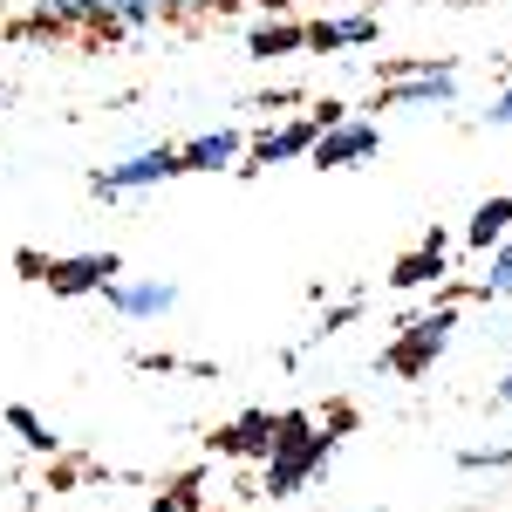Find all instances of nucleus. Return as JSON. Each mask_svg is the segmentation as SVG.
<instances>
[{"instance_id":"22","label":"nucleus","mask_w":512,"mask_h":512,"mask_svg":"<svg viewBox=\"0 0 512 512\" xmlns=\"http://www.w3.org/2000/svg\"><path fill=\"white\" fill-rule=\"evenodd\" d=\"M198 7H212V0H158V14H198Z\"/></svg>"},{"instance_id":"1","label":"nucleus","mask_w":512,"mask_h":512,"mask_svg":"<svg viewBox=\"0 0 512 512\" xmlns=\"http://www.w3.org/2000/svg\"><path fill=\"white\" fill-rule=\"evenodd\" d=\"M328 444H335V437L315 431L301 410H280V417H274V451H267V492H274V499L301 492V485H308V472L328 458Z\"/></svg>"},{"instance_id":"24","label":"nucleus","mask_w":512,"mask_h":512,"mask_svg":"<svg viewBox=\"0 0 512 512\" xmlns=\"http://www.w3.org/2000/svg\"><path fill=\"white\" fill-rule=\"evenodd\" d=\"M267 7H280V0H267Z\"/></svg>"},{"instance_id":"13","label":"nucleus","mask_w":512,"mask_h":512,"mask_svg":"<svg viewBox=\"0 0 512 512\" xmlns=\"http://www.w3.org/2000/svg\"><path fill=\"white\" fill-rule=\"evenodd\" d=\"M506 233H512V198L499 192V198H485V205L472 212V226H465V239H472L478 253H492V246H499Z\"/></svg>"},{"instance_id":"21","label":"nucleus","mask_w":512,"mask_h":512,"mask_svg":"<svg viewBox=\"0 0 512 512\" xmlns=\"http://www.w3.org/2000/svg\"><path fill=\"white\" fill-rule=\"evenodd\" d=\"M485 123H512V89H499V96H492V110H485Z\"/></svg>"},{"instance_id":"6","label":"nucleus","mask_w":512,"mask_h":512,"mask_svg":"<svg viewBox=\"0 0 512 512\" xmlns=\"http://www.w3.org/2000/svg\"><path fill=\"white\" fill-rule=\"evenodd\" d=\"M308 158L315 164H362L376 158V123H328V130H315V144H308Z\"/></svg>"},{"instance_id":"23","label":"nucleus","mask_w":512,"mask_h":512,"mask_svg":"<svg viewBox=\"0 0 512 512\" xmlns=\"http://www.w3.org/2000/svg\"><path fill=\"white\" fill-rule=\"evenodd\" d=\"M499 403H512V369H506V383H499Z\"/></svg>"},{"instance_id":"15","label":"nucleus","mask_w":512,"mask_h":512,"mask_svg":"<svg viewBox=\"0 0 512 512\" xmlns=\"http://www.w3.org/2000/svg\"><path fill=\"white\" fill-rule=\"evenodd\" d=\"M246 48L260 55V62H274V55H294V48H308V28H294V21H267V28H253Z\"/></svg>"},{"instance_id":"11","label":"nucleus","mask_w":512,"mask_h":512,"mask_svg":"<svg viewBox=\"0 0 512 512\" xmlns=\"http://www.w3.org/2000/svg\"><path fill=\"white\" fill-rule=\"evenodd\" d=\"M376 41V14H342V21H315L308 28V48L335 55V48H369Z\"/></svg>"},{"instance_id":"14","label":"nucleus","mask_w":512,"mask_h":512,"mask_svg":"<svg viewBox=\"0 0 512 512\" xmlns=\"http://www.w3.org/2000/svg\"><path fill=\"white\" fill-rule=\"evenodd\" d=\"M89 21L96 28H151L158 0H89Z\"/></svg>"},{"instance_id":"7","label":"nucleus","mask_w":512,"mask_h":512,"mask_svg":"<svg viewBox=\"0 0 512 512\" xmlns=\"http://www.w3.org/2000/svg\"><path fill=\"white\" fill-rule=\"evenodd\" d=\"M103 294H110V308L130 315V321H151V315H171V308H178V287H171V280H110Z\"/></svg>"},{"instance_id":"4","label":"nucleus","mask_w":512,"mask_h":512,"mask_svg":"<svg viewBox=\"0 0 512 512\" xmlns=\"http://www.w3.org/2000/svg\"><path fill=\"white\" fill-rule=\"evenodd\" d=\"M123 267H117V253H69V260H48V287L55 294H103L110 280H117Z\"/></svg>"},{"instance_id":"8","label":"nucleus","mask_w":512,"mask_h":512,"mask_svg":"<svg viewBox=\"0 0 512 512\" xmlns=\"http://www.w3.org/2000/svg\"><path fill=\"white\" fill-rule=\"evenodd\" d=\"M219 451H226V458H267V451H274V410L233 417V424L219 431Z\"/></svg>"},{"instance_id":"3","label":"nucleus","mask_w":512,"mask_h":512,"mask_svg":"<svg viewBox=\"0 0 512 512\" xmlns=\"http://www.w3.org/2000/svg\"><path fill=\"white\" fill-rule=\"evenodd\" d=\"M178 171H185V164H178V151H171V144H151V151H137V158L110 164V171L96 178V192H103V198L144 192V185H164V178H178Z\"/></svg>"},{"instance_id":"18","label":"nucleus","mask_w":512,"mask_h":512,"mask_svg":"<svg viewBox=\"0 0 512 512\" xmlns=\"http://www.w3.org/2000/svg\"><path fill=\"white\" fill-rule=\"evenodd\" d=\"M198 485H205L198 472H192V478H178V485H171V492H164L151 512H198Z\"/></svg>"},{"instance_id":"2","label":"nucleus","mask_w":512,"mask_h":512,"mask_svg":"<svg viewBox=\"0 0 512 512\" xmlns=\"http://www.w3.org/2000/svg\"><path fill=\"white\" fill-rule=\"evenodd\" d=\"M451 328H458V308H437V315H417L410 328H403V342L390 349V369H403V376L431 369V362H437V349L451 342Z\"/></svg>"},{"instance_id":"16","label":"nucleus","mask_w":512,"mask_h":512,"mask_svg":"<svg viewBox=\"0 0 512 512\" xmlns=\"http://www.w3.org/2000/svg\"><path fill=\"white\" fill-rule=\"evenodd\" d=\"M35 28H82L89 21V0H28Z\"/></svg>"},{"instance_id":"5","label":"nucleus","mask_w":512,"mask_h":512,"mask_svg":"<svg viewBox=\"0 0 512 512\" xmlns=\"http://www.w3.org/2000/svg\"><path fill=\"white\" fill-rule=\"evenodd\" d=\"M451 96H458V76H451L444 62H410V69L383 89V103H396V110H403V103H451Z\"/></svg>"},{"instance_id":"20","label":"nucleus","mask_w":512,"mask_h":512,"mask_svg":"<svg viewBox=\"0 0 512 512\" xmlns=\"http://www.w3.org/2000/svg\"><path fill=\"white\" fill-rule=\"evenodd\" d=\"M465 465H472V472H485V465H512V451H465Z\"/></svg>"},{"instance_id":"12","label":"nucleus","mask_w":512,"mask_h":512,"mask_svg":"<svg viewBox=\"0 0 512 512\" xmlns=\"http://www.w3.org/2000/svg\"><path fill=\"white\" fill-rule=\"evenodd\" d=\"M444 274V233H424V246L417 253H403L390 267V287H424V280Z\"/></svg>"},{"instance_id":"17","label":"nucleus","mask_w":512,"mask_h":512,"mask_svg":"<svg viewBox=\"0 0 512 512\" xmlns=\"http://www.w3.org/2000/svg\"><path fill=\"white\" fill-rule=\"evenodd\" d=\"M7 431L21 437L28 451H55V431L41 424V417H35V410H28V403H14V410H7Z\"/></svg>"},{"instance_id":"19","label":"nucleus","mask_w":512,"mask_h":512,"mask_svg":"<svg viewBox=\"0 0 512 512\" xmlns=\"http://www.w3.org/2000/svg\"><path fill=\"white\" fill-rule=\"evenodd\" d=\"M478 294H499V301L512 294V246H499V253H492V274L478 280Z\"/></svg>"},{"instance_id":"10","label":"nucleus","mask_w":512,"mask_h":512,"mask_svg":"<svg viewBox=\"0 0 512 512\" xmlns=\"http://www.w3.org/2000/svg\"><path fill=\"white\" fill-rule=\"evenodd\" d=\"M315 144V123H267L253 137V164H287V158H308Z\"/></svg>"},{"instance_id":"9","label":"nucleus","mask_w":512,"mask_h":512,"mask_svg":"<svg viewBox=\"0 0 512 512\" xmlns=\"http://www.w3.org/2000/svg\"><path fill=\"white\" fill-rule=\"evenodd\" d=\"M239 151H246L239 130H198L192 144H178V164H185V171H226Z\"/></svg>"}]
</instances>
